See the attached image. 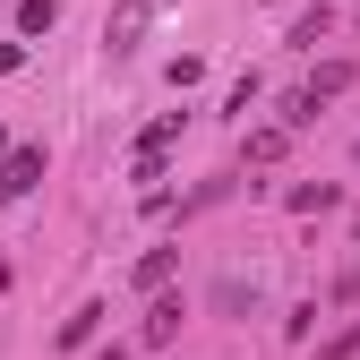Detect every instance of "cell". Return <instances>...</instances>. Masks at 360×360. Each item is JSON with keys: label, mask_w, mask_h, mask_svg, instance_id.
Wrapping results in <instances>:
<instances>
[{"label": "cell", "mask_w": 360, "mask_h": 360, "mask_svg": "<svg viewBox=\"0 0 360 360\" xmlns=\"http://www.w3.org/2000/svg\"><path fill=\"white\" fill-rule=\"evenodd\" d=\"M352 60H318V69H309V86H292V95H283V129H309V120H318V103H335V95H352Z\"/></svg>", "instance_id": "6da1fadb"}, {"label": "cell", "mask_w": 360, "mask_h": 360, "mask_svg": "<svg viewBox=\"0 0 360 360\" xmlns=\"http://www.w3.org/2000/svg\"><path fill=\"white\" fill-rule=\"evenodd\" d=\"M172 138H180V112H163V120L146 129V138H138V155H129V172H138V180H155V172H163V146H172Z\"/></svg>", "instance_id": "7a4b0ae2"}, {"label": "cell", "mask_w": 360, "mask_h": 360, "mask_svg": "<svg viewBox=\"0 0 360 360\" xmlns=\"http://www.w3.org/2000/svg\"><path fill=\"white\" fill-rule=\"evenodd\" d=\"M180 318H189V309H180L172 292H155V309H146V326H138V343H146V352H163V343L180 335Z\"/></svg>", "instance_id": "3957f363"}, {"label": "cell", "mask_w": 360, "mask_h": 360, "mask_svg": "<svg viewBox=\"0 0 360 360\" xmlns=\"http://www.w3.org/2000/svg\"><path fill=\"white\" fill-rule=\"evenodd\" d=\"M34 180H43V146H18L9 163H0V198H26Z\"/></svg>", "instance_id": "277c9868"}, {"label": "cell", "mask_w": 360, "mask_h": 360, "mask_svg": "<svg viewBox=\"0 0 360 360\" xmlns=\"http://www.w3.org/2000/svg\"><path fill=\"white\" fill-rule=\"evenodd\" d=\"M138 34H146V0H129V9H120V18L103 26V43H112V60H120V52H138Z\"/></svg>", "instance_id": "5b68a950"}, {"label": "cell", "mask_w": 360, "mask_h": 360, "mask_svg": "<svg viewBox=\"0 0 360 360\" xmlns=\"http://www.w3.org/2000/svg\"><path fill=\"white\" fill-rule=\"evenodd\" d=\"M240 155H249V163H283V155H292V129H283V120H275V129H249Z\"/></svg>", "instance_id": "8992f818"}, {"label": "cell", "mask_w": 360, "mask_h": 360, "mask_svg": "<svg viewBox=\"0 0 360 360\" xmlns=\"http://www.w3.org/2000/svg\"><path fill=\"white\" fill-rule=\"evenodd\" d=\"M326 26H335V9H326V0H309V9L292 18V43H300V52H318V43H326Z\"/></svg>", "instance_id": "52a82bcc"}, {"label": "cell", "mask_w": 360, "mask_h": 360, "mask_svg": "<svg viewBox=\"0 0 360 360\" xmlns=\"http://www.w3.org/2000/svg\"><path fill=\"white\" fill-rule=\"evenodd\" d=\"M103 318H112V309H103V300H86L77 318H60V343H69V352H77V343H95V326H103Z\"/></svg>", "instance_id": "ba28073f"}, {"label": "cell", "mask_w": 360, "mask_h": 360, "mask_svg": "<svg viewBox=\"0 0 360 360\" xmlns=\"http://www.w3.org/2000/svg\"><path fill=\"white\" fill-rule=\"evenodd\" d=\"M326 206H343L335 180H300V189H292V214H326Z\"/></svg>", "instance_id": "9c48e42d"}, {"label": "cell", "mask_w": 360, "mask_h": 360, "mask_svg": "<svg viewBox=\"0 0 360 360\" xmlns=\"http://www.w3.org/2000/svg\"><path fill=\"white\" fill-rule=\"evenodd\" d=\"M163 283H172V249H146L138 257V292H163Z\"/></svg>", "instance_id": "30bf717a"}, {"label": "cell", "mask_w": 360, "mask_h": 360, "mask_svg": "<svg viewBox=\"0 0 360 360\" xmlns=\"http://www.w3.org/2000/svg\"><path fill=\"white\" fill-rule=\"evenodd\" d=\"M52 18H60V0H18V26L26 34H52Z\"/></svg>", "instance_id": "8fae6325"}, {"label": "cell", "mask_w": 360, "mask_h": 360, "mask_svg": "<svg viewBox=\"0 0 360 360\" xmlns=\"http://www.w3.org/2000/svg\"><path fill=\"white\" fill-rule=\"evenodd\" d=\"M352 352H360V318H352L343 335H326V343H318V360H352Z\"/></svg>", "instance_id": "7c38bea8"}, {"label": "cell", "mask_w": 360, "mask_h": 360, "mask_svg": "<svg viewBox=\"0 0 360 360\" xmlns=\"http://www.w3.org/2000/svg\"><path fill=\"white\" fill-rule=\"evenodd\" d=\"M283 335H292V343H309V335H318V300H300L292 318H283Z\"/></svg>", "instance_id": "4fadbf2b"}, {"label": "cell", "mask_w": 360, "mask_h": 360, "mask_svg": "<svg viewBox=\"0 0 360 360\" xmlns=\"http://www.w3.org/2000/svg\"><path fill=\"white\" fill-rule=\"evenodd\" d=\"M249 103H257V69H249V77L232 86V95H223V112H232V120H249Z\"/></svg>", "instance_id": "5bb4252c"}, {"label": "cell", "mask_w": 360, "mask_h": 360, "mask_svg": "<svg viewBox=\"0 0 360 360\" xmlns=\"http://www.w3.org/2000/svg\"><path fill=\"white\" fill-rule=\"evenodd\" d=\"M18 60H26V52H18V43H0V77H9V69H18Z\"/></svg>", "instance_id": "9a60e30c"}, {"label": "cell", "mask_w": 360, "mask_h": 360, "mask_svg": "<svg viewBox=\"0 0 360 360\" xmlns=\"http://www.w3.org/2000/svg\"><path fill=\"white\" fill-rule=\"evenodd\" d=\"M95 360H129V352H120V343H112V352H95Z\"/></svg>", "instance_id": "2e32d148"}, {"label": "cell", "mask_w": 360, "mask_h": 360, "mask_svg": "<svg viewBox=\"0 0 360 360\" xmlns=\"http://www.w3.org/2000/svg\"><path fill=\"white\" fill-rule=\"evenodd\" d=\"M0 292H9V266H0Z\"/></svg>", "instance_id": "e0dca14e"}, {"label": "cell", "mask_w": 360, "mask_h": 360, "mask_svg": "<svg viewBox=\"0 0 360 360\" xmlns=\"http://www.w3.org/2000/svg\"><path fill=\"white\" fill-rule=\"evenodd\" d=\"M352 163H360V146H352Z\"/></svg>", "instance_id": "ac0fdd59"}, {"label": "cell", "mask_w": 360, "mask_h": 360, "mask_svg": "<svg viewBox=\"0 0 360 360\" xmlns=\"http://www.w3.org/2000/svg\"><path fill=\"white\" fill-rule=\"evenodd\" d=\"M352 26H360V18H352Z\"/></svg>", "instance_id": "d6986e66"}]
</instances>
